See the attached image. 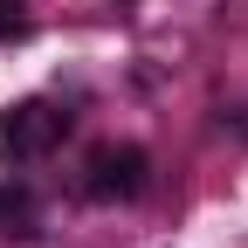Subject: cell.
Instances as JSON below:
<instances>
[{
  "label": "cell",
  "instance_id": "cell-4",
  "mask_svg": "<svg viewBox=\"0 0 248 248\" xmlns=\"http://www.w3.org/2000/svg\"><path fill=\"white\" fill-rule=\"evenodd\" d=\"M28 35V7L21 0H0V42H21Z\"/></svg>",
  "mask_w": 248,
  "mask_h": 248
},
{
  "label": "cell",
  "instance_id": "cell-3",
  "mask_svg": "<svg viewBox=\"0 0 248 248\" xmlns=\"http://www.w3.org/2000/svg\"><path fill=\"white\" fill-rule=\"evenodd\" d=\"M0 234H35V200L21 186H0Z\"/></svg>",
  "mask_w": 248,
  "mask_h": 248
},
{
  "label": "cell",
  "instance_id": "cell-2",
  "mask_svg": "<svg viewBox=\"0 0 248 248\" xmlns=\"http://www.w3.org/2000/svg\"><path fill=\"white\" fill-rule=\"evenodd\" d=\"M90 200H138L145 193V152L138 145H104L90 159Z\"/></svg>",
  "mask_w": 248,
  "mask_h": 248
},
{
  "label": "cell",
  "instance_id": "cell-1",
  "mask_svg": "<svg viewBox=\"0 0 248 248\" xmlns=\"http://www.w3.org/2000/svg\"><path fill=\"white\" fill-rule=\"evenodd\" d=\"M62 138H69V110H55L42 97L14 104L7 124H0V152H7V159H42V152H55Z\"/></svg>",
  "mask_w": 248,
  "mask_h": 248
}]
</instances>
